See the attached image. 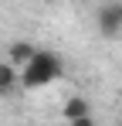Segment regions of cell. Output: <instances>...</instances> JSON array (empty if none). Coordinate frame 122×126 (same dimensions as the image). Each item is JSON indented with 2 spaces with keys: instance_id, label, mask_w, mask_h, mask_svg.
<instances>
[{
  "instance_id": "cell-1",
  "label": "cell",
  "mask_w": 122,
  "mask_h": 126,
  "mask_svg": "<svg viewBox=\"0 0 122 126\" xmlns=\"http://www.w3.org/2000/svg\"><path fill=\"white\" fill-rule=\"evenodd\" d=\"M61 72H64V62H61L54 51L41 48L34 55V62L20 68V89H48L51 82H58Z\"/></svg>"
},
{
  "instance_id": "cell-2",
  "label": "cell",
  "mask_w": 122,
  "mask_h": 126,
  "mask_svg": "<svg viewBox=\"0 0 122 126\" xmlns=\"http://www.w3.org/2000/svg\"><path fill=\"white\" fill-rule=\"evenodd\" d=\"M95 24H98L102 38H119V34H122V3H119V0H109V3L98 10Z\"/></svg>"
},
{
  "instance_id": "cell-3",
  "label": "cell",
  "mask_w": 122,
  "mask_h": 126,
  "mask_svg": "<svg viewBox=\"0 0 122 126\" xmlns=\"http://www.w3.org/2000/svg\"><path fill=\"white\" fill-rule=\"evenodd\" d=\"M37 51H41V48H37V44H31V41H10V48H7V62L17 65V68H24V65L34 62Z\"/></svg>"
},
{
  "instance_id": "cell-4",
  "label": "cell",
  "mask_w": 122,
  "mask_h": 126,
  "mask_svg": "<svg viewBox=\"0 0 122 126\" xmlns=\"http://www.w3.org/2000/svg\"><path fill=\"white\" fill-rule=\"evenodd\" d=\"M61 116H64V123H75L81 116H92V102L85 95H68L64 106H61Z\"/></svg>"
},
{
  "instance_id": "cell-5",
  "label": "cell",
  "mask_w": 122,
  "mask_h": 126,
  "mask_svg": "<svg viewBox=\"0 0 122 126\" xmlns=\"http://www.w3.org/2000/svg\"><path fill=\"white\" fill-rule=\"evenodd\" d=\"M20 85V68L10 62H0V95H10Z\"/></svg>"
},
{
  "instance_id": "cell-6",
  "label": "cell",
  "mask_w": 122,
  "mask_h": 126,
  "mask_svg": "<svg viewBox=\"0 0 122 126\" xmlns=\"http://www.w3.org/2000/svg\"><path fill=\"white\" fill-rule=\"evenodd\" d=\"M68 126H98V123H95V116H81V119H75V123H68Z\"/></svg>"
}]
</instances>
